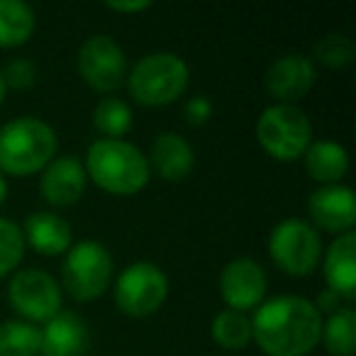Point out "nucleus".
Returning <instances> with one entry per match:
<instances>
[{
	"mask_svg": "<svg viewBox=\"0 0 356 356\" xmlns=\"http://www.w3.org/2000/svg\"><path fill=\"white\" fill-rule=\"evenodd\" d=\"M322 334V315L315 302L298 296H278L261 302L252 320V339L266 356H307Z\"/></svg>",
	"mask_w": 356,
	"mask_h": 356,
	"instance_id": "f257e3e1",
	"label": "nucleus"
},
{
	"mask_svg": "<svg viewBox=\"0 0 356 356\" xmlns=\"http://www.w3.org/2000/svg\"><path fill=\"white\" fill-rule=\"evenodd\" d=\"M86 176L113 195H134L149 184L152 168L142 152L124 139L93 142L86 154Z\"/></svg>",
	"mask_w": 356,
	"mask_h": 356,
	"instance_id": "f03ea898",
	"label": "nucleus"
},
{
	"mask_svg": "<svg viewBox=\"0 0 356 356\" xmlns=\"http://www.w3.org/2000/svg\"><path fill=\"white\" fill-rule=\"evenodd\" d=\"M56 156V132L37 118H17L0 127V173L30 176Z\"/></svg>",
	"mask_w": 356,
	"mask_h": 356,
	"instance_id": "7ed1b4c3",
	"label": "nucleus"
},
{
	"mask_svg": "<svg viewBox=\"0 0 356 356\" xmlns=\"http://www.w3.org/2000/svg\"><path fill=\"white\" fill-rule=\"evenodd\" d=\"M191 71L186 61L171 51H154L139 59L127 76V90L139 105L161 108L184 95Z\"/></svg>",
	"mask_w": 356,
	"mask_h": 356,
	"instance_id": "20e7f679",
	"label": "nucleus"
},
{
	"mask_svg": "<svg viewBox=\"0 0 356 356\" xmlns=\"http://www.w3.org/2000/svg\"><path fill=\"white\" fill-rule=\"evenodd\" d=\"M257 139L268 156L278 161H296L312 144V124L296 105H271L257 122Z\"/></svg>",
	"mask_w": 356,
	"mask_h": 356,
	"instance_id": "39448f33",
	"label": "nucleus"
},
{
	"mask_svg": "<svg viewBox=\"0 0 356 356\" xmlns=\"http://www.w3.org/2000/svg\"><path fill=\"white\" fill-rule=\"evenodd\" d=\"M61 281L74 300H95L113 281V257L103 244L90 239L74 244L61 264Z\"/></svg>",
	"mask_w": 356,
	"mask_h": 356,
	"instance_id": "423d86ee",
	"label": "nucleus"
},
{
	"mask_svg": "<svg viewBox=\"0 0 356 356\" xmlns=\"http://www.w3.org/2000/svg\"><path fill=\"white\" fill-rule=\"evenodd\" d=\"M268 254L288 276H310L322 259V239L310 222L288 218L271 229Z\"/></svg>",
	"mask_w": 356,
	"mask_h": 356,
	"instance_id": "0eeeda50",
	"label": "nucleus"
},
{
	"mask_svg": "<svg viewBox=\"0 0 356 356\" xmlns=\"http://www.w3.org/2000/svg\"><path fill=\"white\" fill-rule=\"evenodd\" d=\"M168 278L156 264L139 261L127 266L115 283V302L127 317H149L166 302Z\"/></svg>",
	"mask_w": 356,
	"mask_h": 356,
	"instance_id": "6e6552de",
	"label": "nucleus"
},
{
	"mask_svg": "<svg viewBox=\"0 0 356 356\" xmlns=\"http://www.w3.org/2000/svg\"><path fill=\"white\" fill-rule=\"evenodd\" d=\"M79 74L98 93H115L127 81V56L108 35H93L79 49Z\"/></svg>",
	"mask_w": 356,
	"mask_h": 356,
	"instance_id": "1a4fd4ad",
	"label": "nucleus"
},
{
	"mask_svg": "<svg viewBox=\"0 0 356 356\" xmlns=\"http://www.w3.org/2000/svg\"><path fill=\"white\" fill-rule=\"evenodd\" d=\"M10 305L20 312L25 320L47 322L61 310V288L47 271L40 268H25L13 276L8 286Z\"/></svg>",
	"mask_w": 356,
	"mask_h": 356,
	"instance_id": "9d476101",
	"label": "nucleus"
},
{
	"mask_svg": "<svg viewBox=\"0 0 356 356\" xmlns=\"http://www.w3.org/2000/svg\"><path fill=\"white\" fill-rule=\"evenodd\" d=\"M266 273L254 259H234L220 273V293L229 310L247 312L261 305L266 296Z\"/></svg>",
	"mask_w": 356,
	"mask_h": 356,
	"instance_id": "9b49d317",
	"label": "nucleus"
},
{
	"mask_svg": "<svg viewBox=\"0 0 356 356\" xmlns=\"http://www.w3.org/2000/svg\"><path fill=\"white\" fill-rule=\"evenodd\" d=\"M317 81V71L310 56L302 54H286L278 61H273L266 71V90L271 98H276L281 105H293L296 100L305 98Z\"/></svg>",
	"mask_w": 356,
	"mask_h": 356,
	"instance_id": "f8f14e48",
	"label": "nucleus"
},
{
	"mask_svg": "<svg viewBox=\"0 0 356 356\" xmlns=\"http://www.w3.org/2000/svg\"><path fill=\"white\" fill-rule=\"evenodd\" d=\"M312 222L325 232H351L356 225V198L349 186H322L307 200Z\"/></svg>",
	"mask_w": 356,
	"mask_h": 356,
	"instance_id": "ddd939ff",
	"label": "nucleus"
},
{
	"mask_svg": "<svg viewBox=\"0 0 356 356\" xmlns=\"http://www.w3.org/2000/svg\"><path fill=\"white\" fill-rule=\"evenodd\" d=\"M86 168L76 156H59L47 163L40 178V193L54 208H69L86 193Z\"/></svg>",
	"mask_w": 356,
	"mask_h": 356,
	"instance_id": "4468645a",
	"label": "nucleus"
},
{
	"mask_svg": "<svg viewBox=\"0 0 356 356\" xmlns=\"http://www.w3.org/2000/svg\"><path fill=\"white\" fill-rule=\"evenodd\" d=\"M40 354L37 356H83L88 349V327L76 312L59 310L40 330Z\"/></svg>",
	"mask_w": 356,
	"mask_h": 356,
	"instance_id": "2eb2a0df",
	"label": "nucleus"
},
{
	"mask_svg": "<svg viewBox=\"0 0 356 356\" xmlns=\"http://www.w3.org/2000/svg\"><path fill=\"white\" fill-rule=\"evenodd\" d=\"M327 291L351 302L356 298V234L344 232L330 244L325 254Z\"/></svg>",
	"mask_w": 356,
	"mask_h": 356,
	"instance_id": "dca6fc26",
	"label": "nucleus"
},
{
	"mask_svg": "<svg viewBox=\"0 0 356 356\" xmlns=\"http://www.w3.org/2000/svg\"><path fill=\"white\" fill-rule=\"evenodd\" d=\"M149 168L159 173L163 181H184L191 176L195 166V152L181 134L176 132H161L152 144L149 154Z\"/></svg>",
	"mask_w": 356,
	"mask_h": 356,
	"instance_id": "f3484780",
	"label": "nucleus"
},
{
	"mask_svg": "<svg viewBox=\"0 0 356 356\" xmlns=\"http://www.w3.org/2000/svg\"><path fill=\"white\" fill-rule=\"evenodd\" d=\"M20 229L25 242L44 257H56L71 249V225L56 213H32Z\"/></svg>",
	"mask_w": 356,
	"mask_h": 356,
	"instance_id": "a211bd4d",
	"label": "nucleus"
},
{
	"mask_svg": "<svg viewBox=\"0 0 356 356\" xmlns=\"http://www.w3.org/2000/svg\"><path fill=\"white\" fill-rule=\"evenodd\" d=\"M305 159V171L310 178H315L317 184L334 186L349 171V154L341 144L330 142V139H317L307 147L302 154Z\"/></svg>",
	"mask_w": 356,
	"mask_h": 356,
	"instance_id": "6ab92c4d",
	"label": "nucleus"
},
{
	"mask_svg": "<svg viewBox=\"0 0 356 356\" xmlns=\"http://www.w3.org/2000/svg\"><path fill=\"white\" fill-rule=\"evenodd\" d=\"M35 32V13L22 0H0V49L22 47Z\"/></svg>",
	"mask_w": 356,
	"mask_h": 356,
	"instance_id": "aec40b11",
	"label": "nucleus"
},
{
	"mask_svg": "<svg viewBox=\"0 0 356 356\" xmlns=\"http://www.w3.org/2000/svg\"><path fill=\"white\" fill-rule=\"evenodd\" d=\"M320 341L332 356H354L356 351V312L354 307L341 305L339 310L330 312L322 322Z\"/></svg>",
	"mask_w": 356,
	"mask_h": 356,
	"instance_id": "412c9836",
	"label": "nucleus"
},
{
	"mask_svg": "<svg viewBox=\"0 0 356 356\" xmlns=\"http://www.w3.org/2000/svg\"><path fill=\"white\" fill-rule=\"evenodd\" d=\"M213 339L227 351H239L252 341V320L244 312L237 310H222L215 315L213 320Z\"/></svg>",
	"mask_w": 356,
	"mask_h": 356,
	"instance_id": "4be33fe9",
	"label": "nucleus"
},
{
	"mask_svg": "<svg viewBox=\"0 0 356 356\" xmlns=\"http://www.w3.org/2000/svg\"><path fill=\"white\" fill-rule=\"evenodd\" d=\"M40 341V327L30 322L10 320L0 325V356H37Z\"/></svg>",
	"mask_w": 356,
	"mask_h": 356,
	"instance_id": "5701e85b",
	"label": "nucleus"
},
{
	"mask_svg": "<svg viewBox=\"0 0 356 356\" xmlns=\"http://www.w3.org/2000/svg\"><path fill=\"white\" fill-rule=\"evenodd\" d=\"M93 124L103 139H122L132 129V110L120 98H103L93 110Z\"/></svg>",
	"mask_w": 356,
	"mask_h": 356,
	"instance_id": "b1692460",
	"label": "nucleus"
},
{
	"mask_svg": "<svg viewBox=\"0 0 356 356\" xmlns=\"http://www.w3.org/2000/svg\"><path fill=\"white\" fill-rule=\"evenodd\" d=\"M354 42L346 35H327L325 40H320L312 49V64H322L327 69H346L354 61Z\"/></svg>",
	"mask_w": 356,
	"mask_h": 356,
	"instance_id": "393cba45",
	"label": "nucleus"
},
{
	"mask_svg": "<svg viewBox=\"0 0 356 356\" xmlns=\"http://www.w3.org/2000/svg\"><path fill=\"white\" fill-rule=\"evenodd\" d=\"M25 257V237L22 229L10 220L0 218V276L13 273Z\"/></svg>",
	"mask_w": 356,
	"mask_h": 356,
	"instance_id": "a878e982",
	"label": "nucleus"
},
{
	"mask_svg": "<svg viewBox=\"0 0 356 356\" xmlns=\"http://www.w3.org/2000/svg\"><path fill=\"white\" fill-rule=\"evenodd\" d=\"M3 83L6 88H15V90H25V88H32L37 81V66L35 61L30 59H15L6 66L3 71Z\"/></svg>",
	"mask_w": 356,
	"mask_h": 356,
	"instance_id": "bb28decb",
	"label": "nucleus"
},
{
	"mask_svg": "<svg viewBox=\"0 0 356 356\" xmlns=\"http://www.w3.org/2000/svg\"><path fill=\"white\" fill-rule=\"evenodd\" d=\"M184 113L191 124L200 127V124H205L210 118H213V103H210L205 95H195V98H191L188 103H186Z\"/></svg>",
	"mask_w": 356,
	"mask_h": 356,
	"instance_id": "cd10ccee",
	"label": "nucleus"
},
{
	"mask_svg": "<svg viewBox=\"0 0 356 356\" xmlns=\"http://www.w3.org/2000/svg\"><path fill=\"white\" fill-rule=\"evenodd\" d=\"M105 8L115 13H142L152 8V0H105Z\"/></svg>",
	"mask_w": 356,
	"mask_h": 356,
	"instance_id": "c85d7f7f",
	"label": "nucleus"
},
{
	"mask_svg": "<svg viewBox=\"0 0 356 356\" xmlns=\"http://www.w3.org/2000/svg\"><path fill=\"white\" fill-rule=\"evenodd\" d=\"M8 198V184H6V178H3V173H0V205L6 203Z\"/></svg>",
	"mask_w": 356,
	"mask_h": 356,
	"instance_id": "c756f323",
	"label": "nucleus"
},
{
	"mask_svg": "<svg viewBox=\"0 0 356 356\" xmlns=\"http://www.w3.org/2000/svg\"><path fill=\"white\" fill-rule=\"evenodd\" d=\"M6 83H3V76H0V105H3V100H6Z\"/></svg>",
	"mask_w": 356,
	"mask_h": 356,
	"instance_id": "7c9ffc66",
	"label": "nucleus"
}]
</instances>
